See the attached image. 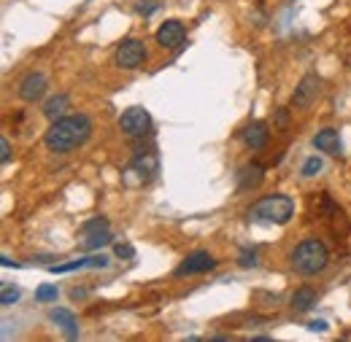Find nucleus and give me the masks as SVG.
<instances>
[{
    "mask_svg": "<svg viewBox=\"0 0 351 342\" xmlns=\"http://www.w3.org/2000/svg\"><path fill=\"white\" fill-rule=\"evenodd\" d=\"M241 137H243V143L249 146V148H263L265 143H267V124L265 122H252V124H246L243 132H241Z\"/></svg>",
    "mask_w": 351,
    "mask_h": 342,
    "instance_id": "ddd939ff",
    "label": "nucleus"
},
{
    "mask_svg": "<svg viewBox=\"0 0 351 342\" xmlns=\"http://www.w3.org/2000/svg\"><path fill=\"white\" fill-rule=\"evenodd\" d=\"M295 215V200L287 194H267L257 200L249 211V221H270V224H287Z\"/></svg>",
    "mask_w": 351,
    "mask_h": 342,
    "instance_id": "7ed1b4c3",
    "label": "nucleus"
},
{
    "mask_svg": "<svg viewBox=\"0 0 351 342\" xmlns=\"http://www.w3.org/2000/svg\"><path fill=\"white\" fill-rule=\"evenodd\" d=\"M238 264H241V267H257V254H254V251H249V248H246V251H241Z\"/></svg>",
    "mask_w": 351,
    "mask_h": 342,
    "instance_id": "b1692460",
    "label": "nucleus"
},
{
    "mask_svg": "<svg viewBox=\"0 0 351 342\" xmlns=\"http://www.w3.org/2000/svg\"><path fill=\"white\" fill-rule=\"evenodd\" d=\"M313 146H316V151H322V154H332V157H338V154H341V137H338V129H322V132H316Z\"/></svg>",
    "mask_w": 351,
    "mask_h": 342,
    "instance_id": "f8f14e48",
    "label": "nucleus"
},
{
    "mask_svg": "<svg viewBox=\"0 0 351 342\" xmlns=\"http://www.w3.org/2000/svg\"><path fill=\"white\" fill-rule=\"evenodd\" d=\"M97 229H111V226H108V221H106V218H100V215H97V218H89V221L82 224V235H87V232H97Z\"/></svg>",
    "mask_w": 351,
    "mask_h": 342,
    "instance_id": "412c9836",
    "label": "nucleus"
},
{
    "mask_svg": "<svg viewBox=\"0 0 351 342\" xmlns=\"http://www.w3.org/2000/svg\"><path fill=\"white\" fill-rule=\"evenodd\" d=\"M217 267L214 256L208 251H195L184 259L178 267H176V278H184V275H203V272H211Z\"/></svg>",
    "mask_w": 351,
    "mask_h": 342,
    "instance_id": "423d86ee",
    "label": "nucleus"
},
{
    "mask_svg": "<svg viewBox=\"0 0 351 342\" xmlns=\"http://www.w3.org/2000/svg\"><path fill=\"white\" fill-rule=\"evenodd\" d=\"M117 65L125 68V70H135L143 60H146V46L138 38H125V41L117 46V54H114Z\"/></svg>",
    "mask_w": 351,
    "mask_h": 342,
    "instance_id": "39448f33",
    "label": "nucleus"
},
{
    "mask_svg": "<svg viewBox=\"0 0 351 342\" xmlns=\"http://www.w3.org/2000/svg\"><path fill=\"white\" fill-rule=\"evenodd\" d=\"M0 261H3V267H16V261H11L8 256H3Z\"/></svg>",
    "mask_w": 351,
    "mask_h": 342,
    "instance_id": "cd10ccee",
    "label": "nucleus"
},
{
    "mask_svg": "<svg viewBox=\"0 0 351 342\" xmlns=\"http://www.w3.org/2000/svg\"><path fill=\"white\" fill-rule=\"evenodd\" d=\"M184 38H186V30H184V25L178 19H165L160 25V30H157V43L162 49H178L184 43Z\"/></svg>",
    "mask_w": 351,
    "mask_h": 342,
    "instance_id": "6e6552de",
    "label": "nucleus"
},
{
    "mask_svg": "<svg viewBox=\"0 0 351 342\" xmlns=\"http://www.w3.org/2000/svg\"><path fill=\"white\" fill-rule=\"evenodd\" d=\"M71 297H73V300H82V297H87V291H79V289H73V291H71Z\"/></svg>",
    "mask_w": 351,
    "mask_h": 342,
    "instance_id": "bb28decb",
    "label": "nucleus"
},
{
    "mask_svg": "<svg viewBox=\"0 0 351 342\" xmlns=\"http://www.w3.org/2000/svg\"><path fill=\"white\" fill-rule=\"evenodd\" d=\"M319 92H322V79L313 76V73L303 76L300 84H298V89H295V94H292V108H298V111L308 108V105L319 97Z\"/></svg>",
    "mask_w": 351,
    "mask_h": 342,
    "instance_id": "0eeeda50",
    "label": "nucleus"
},
{
    "mask_svg": "<svg viewBox=\"0 0 351 342\" xmlns=\"http://www.w3.org/2000/svg\"><path fill=\"white\" fill-rule=\"evenodd\" d=\"M327 264H330V251H327V246H324L322 240H316V237H308V240H303V243L292 251V267H295V272H300V275H316V272H322Z\"/></svg>",
    "mask_w": 351,
    "mask_h": 342,
    "instance_id": "f03ea898",
    "label": "nucleus"
},
{
    "mask_svg": "<svg viewBox=\"0 0 351 342\" xmlns=\"http://www.w3.org/2000/svg\"><path fill=\"white\" fill-rule=\"evenodd\" d=\"M68 97L65 94H54V97H49L46 100V105H44V116L46 119H60V116H65V111H68Z\"/></svg>",
    "mask_w": 351,
    "mask_h": 342,
    "instance_id": "dca6fc26",
    "label": "nucleus"
},
{
    "mask_svg": "<svg viewBox=\"0 0 351 342\" xmlns=\"http://www.w3.org/2000/svg\"><path fill=\"white\" fill-rule=\"evenodd\" d=\"M92 135V122L87 114H73V116H60L51 122V127L46 129L44 143L49 151L65 154L73 151L79 146H84Z\"/></svg>",
    "mask_w": 351,
    "mask_h": 342,
    "instance_id": "f257e3e1",
    "label": "nucleus"
},
{
    "mask_svg": "<svg viewBox=\"0 0 351 342\" xmlns=\"http://www.w3.org/2000/svg\"><path fill=\"white\" fill-rule=\"evenodd\" d=\"M132 170L141 172V181H146V178H152V175H157V154L154 151H138L135 154V159H132Z\"/></svg>",
    "mask_w": 351,
    "mask_h": 342,
    "instance_id": "4468645a",
    "label": "nucleus"
},
{
    "mask_svg": "<svg viewBox=\"0 0 351 342\" xmlns=\"http://www.w3.org/2000/svg\"><path fill=\"white\" fill-rule=\"evenodd\" d=\"M44 92H46L44 73H27V76L19 81V97H22L25 103H36V100H41Z\"/></svg>",
    "mask_w": 351,
    "mask_h": 342,
    "instance_id": "1a4fd4ad",
    "label": "nucleus"
},
{
    "mask_svg": "<svg viewBox=\"0 0 351 342\" xmlns=\"http://www.w3.org/2000/svg\"><path fill=\"white\" fill-rule=\"evenodd\" d=\"M49 318L65 332V337L68 340H76L79 337V321H76V315L71 313V310H62V307H54L51 313H49Z\"/></svg>",
    "mask_w": 351,
    "mask_h": 342,
    "instance_id": "9b49d317",
    "label": "nucleus"
},
{
    "mask_svg": "<svg viewBox=\"0 0 351 342\" xmlns=\"http://www.w3.org/2000/svg\"><path fill=\"white\" fill-rule=\"evenodd\" d=\"M308 329H311V332H324V329H327V324H324V321H311V324H308Z\"/></svg>",
    "mask_w": 351,
    "mask_h": 342,
    "instance_id": "a878e982",
    "label": "nucleus"
},
{
    "mask_svg": "<svg viewBox=\"0 0 351 342\" xmlns=\"http://www.w3.org/2000/svg\"><path fill=\"white\" fill-rule=\"evenodd\" d=\"M260 181H263V168L252 165V168H243V170H241V189L260 186Z\"/></svg>",
    "mask_w": 351,
    "mask_h": 342,
    "instance_id": "a211bd4d",
    "label": "nucleus"
},
{
    "mask_svg": "<svg viewBox=\"0 0 351 342\" xmlns=\"http://www.w3.org/2000/svg\"><path fill=\"white\" fill-rule=\"evenodd\" d=\"M119 129H122L128 137H146L149 129H152V116H149V111L141 108V105L128 108V111L119 116Z\"/></svg>",
    "mask_w": 351,
    "mask_h": 342,
    "instance_id": "20e7f679",
    "label": "nucleus"
},
{
    "mask_svg": "<svg viewBox=\"0 0 351 342\" xmlns=\"http://www.w3.org/2000/svg\"><path fill=\"white\" fill-rule=\"evenodd\" d=\"M108 243H111V229L87 232V235H84V240H82L84 251H97V248H103V246H108Z\"/></svg>",
    "mask_w": 351,
    "mask_h": 342,
    "instance_id": "f3484780",
    "label": "nucleus"
},
{
    "mask_svg": "<svg viewBox=\"0 0 351 342\" xmlns=\"http://www.w3.org/2000/svg\"><path fill=\"white\" fill-rule=\"evenodd\" d=\"M114 254L119 259H132L135 256V248H132L130 243H117V246H114Z\"/></svg>",
    "mask_w": 351,
    "mask_h": 342,
    "instance_id": "5701e85b",
    "label": "nucleus"
},
{
    "mask_svg": "<svg viewBox=\"0 0 351 342\" xmlns=\"http://www.w3.org/2000/svg\"><path fill=\"white\" fill-rule=\"evenodd\" d=\"M289 304H292L295 313H308V310L316 304V291H313L311 286H300V289L292 294Z\"/></svg>",
    "mask_w": 351,
    "mask_h": 342,
    "instance_id": "2eb2a0df",
    "label": "nucleus"
},
{
    "mask_svg": "<svg viewBox=\"0 0 351 342\" xmlns=\"http://www.w3.org/2000/svg\"><path fill=\"white\" fill-rule=\"evenodd\" d=\"M19 289H14V286H3V294H0V304L3 307H11L14 302H19Z\"/></svg>",
    "mask_w": 351,
    "mask_h": 342,
    "instance_id": "aec40b11",
    "label": "nucleus"
},
{
    "mask_svg": "<svg viewBox=\"0 0 351 342\" xmlns=\"http://www.w3.org/2000/svg\"><path fill=\"white\" fill-rule=\"evenodd\" d=\"M57 294H60V291H57V286H51V283H44V286H38V289H36V300L38 302H54L57 300Z\"/></svg>",
    "mask_w": 351,
    "mask_h": 342,
    "instance_id": "6ab92c4d",
    "label": "nucleus"
},
{
    "mask_svg": "<svg viewBox=\"0 0 351 342\" xmlns=\"http://www.w3.org/2000/svg\"><path fill=\"white\" fill-rule=\"evenodd\" d=\"M322 168H324V165H322V159H319V157H311V159H306V165H303V178H313V175H316V172H322Z\"/></svg>",
    "mask_w": 351,
    "mask_h": 342,
    "instance_id": "4be33fe9",
    "label": "nucleus"
},
{
    "mask_svg": "<svg viewBox=\"0 0 351 342\" xmlns=\"http://www.w3.org/2000/svg\"><path fill=\"white\" fill-rule=\"evenodd\" d=\"M8 159H11V143H8L5 137H0V162L5 165Z\"/></svg>",
    "mask_w": 351,
    "mask_h": 342,
    "instance_id": "393cba45",
    "label": "nucleus"
},
{
    "mask_svg": "<svg viewBox=\"0 0 351 342\" xmlns=\"http://www.w3.org/2000/svg\"><path fill=\"white\" fill-rule=\"evenodd\" d=\"M108 267V256H87V259H73L68 264H51L49 272H76V269H106Z\"/></svg>",
    "mask_w": 351,
    "mask_h": 342,
    "instance_id": "9d476101",
    "label": "nucleus"
}]
</instances>
